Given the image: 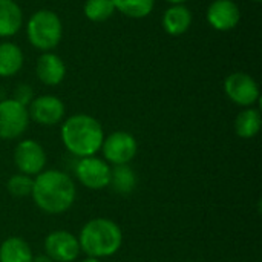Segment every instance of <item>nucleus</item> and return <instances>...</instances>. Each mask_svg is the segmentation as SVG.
<instances>
[{"mask_svg":"<svg viewBox=\"0 0 262 262\" xmlns=\"http://www.w3.org/2000/svg\"><path fill=\"white\" fill-rule=\"evenodd\" d=\"M35 204L45 213L58 215L71 209L75 201V184L61 170L40 172L31 192Z\"/></svg>","mask_w":262,"mask_h":262,"instance_id":"f257e3e1","label":"nucleus"},{"mask_svg":"<svg viewBox=\"0 0 262 262\" xmlns=\"http://www.w3.org/2000/svg\"><path fill=\"white\" fill-rule=\"evenodd\" d=\"M104 132L98 120L86 114L69 117L61 126V141L64 147L80 157H94L103 144Z\"/></svg>","mask_w":262,"mask_h":262,"instance_id":"f03ea898","label":"nucleus"},{"mask_svg":"<svg viewBox=\"0 0 262 262\" xmlns=\"http://www.w3.org/2000/svg\"><path fill=\"white\" fill-rule=\"evenodd\" d=\"M78 244L80 250L89 258H107L120 250L123 233L117 223L106 218H97L83 226Z\"/></svg>","mask_w":262,"mask_h":262,"instance_id":"7ed1b4c3","label":"nucleus"},{"mask_svg":"<svg viewBox=\"0 0 262 262\" xmlns=\"http://www.w3.org/2000/svg\"><path fill=\"white\" fill-rule=\"evenodd\" d=\"M26 34L29 43L43 52L54 49L63 35V25L60 17L49 9H40L34 12L28 21Z\"/></svg>","mask_w":262,"mask_h":262,"instance_id":"20e7f679","label":"nucleus"},{"mask_svg":"<svg viewBox=\"0 0 262 262\" xmlns=\"http://www.w3.org/2000/svg\"><path fill=\"white\" fill-rule=\"evenodd\" d=\"M29 124L28 107L8 98L0 101V140L18 138Z\"/></svg>","mask_w":262,"mask_h":262,"instance_id":"39448f33","label":"nucleus"},{"mask_svg":"<svg viewBox=\"0 0 262 262\" xmlns=\"http://www.w3.org/2000/svg\"><path fill=\"white\" fill-rule=\"evenodd\" d=\"M227 97L238 106H252L259 100V88L253 77L246 72H233L224 81Z\"/></svg>","mask_w":262,"mask_h":262,"instance_id":"423d86ee","label":"nucleus"},{"mask_svg":"<svg viewBox=\"0 0 262 262\" xmlns=\"http://www.w3.org/2000/svg\"><path fill=\"white\" fill-rule=\"evenodd\" d=\"M101 149H103L104 158L109 163L118 166V164H127L129 161L134 160L138 150V144L134 135H130L129 132L120 130L104 138Z\"/></svg>","mask_w":262,"mask_h":262,"instance_id":"0eeeda50","label":"nucleus"},{"mask_svg":"<svg viewBox=\"0 0 262 262\" xmlns=\"http://www.w3.org/2000/svg\"><path fill=\"white\" fill-rule=\"evenodd\" d=\"M14 163L20 173L28 177L38 175L46 166V152L34 140H23L14 150Z\"/></svg>","mask_w":262,"mask_h":262,"instance_id":"6e6552de","label":"nucleus"},{"mask_svg":"<svg viewBox=\"0 0 262 262\" xmlns=\"http://www.w3.org/2000/svg\"><path fill=\"white\" fill-rule=\"evenodd\" d=\"M78 181L92 190H100L109 186L111 181V167L106 161L97 157H86L81 158L75 169Z\"/></svg>","mask_w":262,"mask_h":262,"instance_id":"1a4fd4ad","label":"nucleus"},{"mask_svg":"<svg viewBox=\"0 0 262 262\" xmlns=\"http://www.w3.org/2000/svg\"><path fill=\"white\" fill-rule=\"evenodd\" d=\"M45 250L54 262L75 261L80 253L78 238L66 230L52 232L45 239Z\"/></svg>","mask_w":262,"mask_h":262,"instance_id":"9d476101","label":"nucleus"},{"mask_svg":"<svg viewBox=\"0 0 262 262\" xmlns=\"http://www.w3.org/2000/svg\"><path fill=\"white\" fill-rule=\"evenodd\" d=\"M28 114L38 124L54 126L63 120L64 104L60 98L54 95H41L31 101Z\"/></svg>","mask_w":262,"mask_h":262,"instance_id":"9b49d317","label":"nucleus"},{"mask_svg":"<svg viewBox=\"0 0 262 262\" xmlns=\"http://www.w3.org/2000/svg\"><path fill=\"white\" fill-rule=\"evenodd\" d=\"M241 18L238 5L233 0H213L207 9V21L218 31L233 29Z\"/></svg>","mask_w":262,"mask_h":262,"instance_id":"f8f14e48","label":"nucleus"},{"mask_svg":"<svg viewBox=\"0 0 262 262\" xmlns=\"http://www.w3.org/2000/svg\"><path fill=\"white\" fill-rule=\"evenodd\" d=\"M37 78L48 86H57L64 80L66 66L64 61L52 52H45L38 57L35 66Z\"/></svg>","mask_w":262,"mask_h":262,"instance_id":"ddd939ff","label":"nucleus"},{"mask_svg":"<svg viewBox=\"0 0 262 262\" xmlns=\"http://www.w3.org/2000/svg\"><path fill=\"white\" fill-rule=\"evenodd\" d=\"M23 23L20 6L14 0H0V37H12Z\"/></svg>","mask_w":262,"mask_h":262,"instance_id":"4468645a","label":"nucleus"},{"mask_svg":"<svg viewBox=\"0 0 262 262\" xmlns=\"http://www.w3.org/2000/svg\"><path fill=\"white\" fill-rule=\"evenodd\" d=\"M192 25V12L183 5L170 6L163 15V26L170 35L184 34Z\"/></svg>","mask_w":262,"mask_h":262,"instance_id":"2eb2a0df","label":"nucleus"},{"mask_svg":"<svg viewBox=\"0 0 262 262\" xmlns=\"http://www.w3.org/2000/svg\"><path fill=\"white\" fill-rule=\"evenodd\" d=\"M32 250L29 244L17 236L5 239L0 246V262H31Z\"/></svg>","mask_w":262,"mask_h":262,"instance_id":"dca6fc26","label":"nucleus"},{"mask_svg":"<svg viewBox=\"0 0 262 262\" xmlns=\"http://www.w3.org/2000/svg\"><path fill=\"white\" fill-rule=\"evenodd\" d=\"M23 66V52L21 49L11 43H0V77H12Z\"/></svg>","mask_w":262,"mask_h":262,"instance_id":"f3484780","label":"nucleus"},{"mask_svg":"<svg viewBox=\"0 0 262 262\" xmlns=\"http://www.w3.org/2000/svg\"><path fill=\"white\" fill-rule=\"evenodd\" d=\"M261 129V114L258 109H246L235 120V132L238 137L249 140L253 138Z\"/></svg>","mask_w":262,"mask_h":262,"instance_id":"a211bd4d","label":"nucleus"},{"mask_svg":"<svg viewBox=\"0 0 262 262\" xmlns=\"http://www.w3.org/2000/svg\"><path fill=\"white\" fill-rule=\"evenodd\" d=\"M109 186L118 193H130L137 186V177L134 170L127 164H118L111 169V181Z\"/></svg>","mask_w":262,"mask_h":262,"instance_id":"6ab92c4d","label":"nucleus"},{"mask_svg":"<svg viewBox=\"0 0 262 262\" xmlns=\"http://www.w3.org/2000/svg\"><path fill=\"white\" fill-rule=\"evenodd\" d=\"M112 3L121 14L130 18H143L152 12L155 0H112Z\"/></svg>","mask_w":262,"mask_h":262,"instance_id":"aec40b11","label":"nucleus"},{"mask_svg":"<svg viewBox=\"0 0 262 262\" xmlns=\"http://www.w3.org/2000/svg\"><path fill=\"white\" fill-rule=\"evenodd\" d=\"M83 11L91 21H104L114 14L115 6L112 0H86Z\"/></svg>","mask_w":262,"mask_h":262,"instance_id":"412c9836","label":"nucleus"},{"mask_svg":"<svg viewBox=\"0 0 262 262\" xmlns=\"http://www.w3.org/2000/svg\"><path fill=\"white\" fill-rule=\"evenodd\" d=\"M32 186H34V180L25 173H17V175H12L9 180H8V192L15 196V198H23V196H28L31 195L32 192Z\"/></svg>","mask_w":262,"mask_h":262,"instance_id":"4be33fe9","label":"nucleus"},{"mask_svg":"<svg viewBox=\"0 0 262 262\" xmlns=\"http://www.w3.org/2000/svg\"><path fill=\"white\" fill-rule=\"evenodd\" d=\"M14 100L15 101H18L20 104H23V106H26L28 103H31L32 101V91H31V88H28V86H18L17 89H15V94H14Z\"/></svg>","mask_w":262,"mask_h":262,"instance_id":"5701e85b","label":"nucleus"},{"mask_svg":"<svg viewBox=\"0 0 262 262\" xmlns=\"http://www.w3.org/2000/svg\"><path fill=\"white\" fill-rule=\"evenodd\" d=\"M31 262H54L48 255H38V256H32Z\"/></svg>","mask_w":262,"mask_h":262,"instance_id":"b1692460","label":"nucleus"},{"mask_svg":"<svg viewBox=\"0 0 262 262\" xmlns=\"http://www.w3.org/2000/svg\"><path fill=\"white\" fill-rule=\"evenodd\" d=\"M167 2H170V3H173V5H183V3L187 2V0H167Z\"/></svg>","mask_w":262,"mask_h":262,"instance_id":"393cba45","label":"nucleus"},{"mask_svg":"<svg viewBox=\"0 0 262 262\" xmlns=\"http://www.w3.org/2000/svg\"><path fill=\"white\" fill-rule=\"evenodd\" d=\"M83 262H100V259H97V258H88V259H84Z\"/></svg>","mask_w":262,"mask_h":262,"instance_id":"a878e982","label":"nucleus"},{"mask_svg":"<svg viewBox=\"0 0 262 262\" xmlns=\"http://www.w3.org/2000/svg\"><path fill=\"white\" fill-rule=\"evenodd\" d=\"M252 2H261V0H252Z\"/></svg>","mask_w":262,"mask_h":262,"instance_id":"bb28decb","label":"nucleus"}]
</instances>
